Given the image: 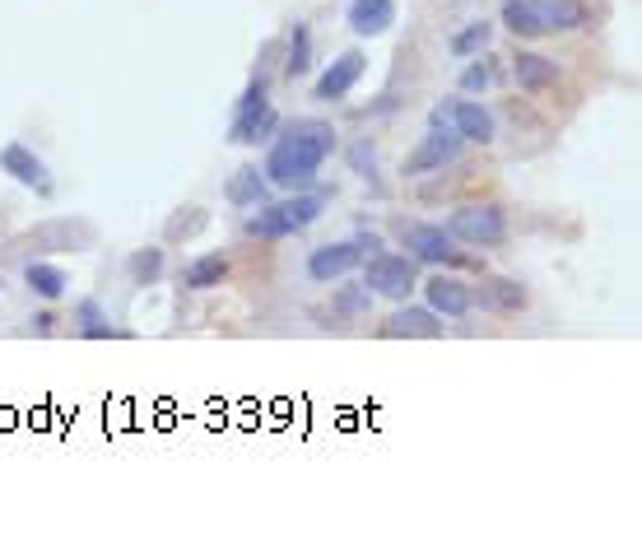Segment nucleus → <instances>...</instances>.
Returning <instances> with one entry per match:
<instances>
[{
	"label": "nucleus",
	"mask_w": 642,
	"mask_h": 554,
	"mask_svg": "<svg viewBox=\"0 0 642 554\" xmlns=\"http://www.w3.org/2000/svg\"><path fill=\"white\" fill-rule=\"evenodd\" d=\"M0 168L14 177V182H24L33 187L38 196H52V173H47V163L24 145V140H10V145H0Z\"/></svg>",
	"instance_id": "f8f14e48"
},
{
	"label": "nucleus",
	"mask_w": 642,
	"mask_h": 554,
	"mask_svg": "<svg viewBox=\"0 0 642 554\" xmlns=\"http://www.w3.org/2000/svg\"><path fill=\"white\" fill-rule=\"evenodd\" d=\"M349 163H354V173L359 177H373L377 182V149L368 145V140H359V145L349 149Z\"/></svg>",
	"instance_id": "bb28decb"
},
{
	"label": "nucleus",
	"mask_w": 642,
	"mask_h": 554,
	"mask_svg": "<svg viewBox=\"0 0 642 554\" xmlns=\"http://www.w3.org/2000/svg\"><path fill=\"white\" fill-rule=\"evenodd\" d=\"M489 38H494V24H489V19H470L461 33H452V56H461V61H466V56L484 52V47H489Z\"/></svg>",
	"instance_id": "5701e85b"
},
{
	"label": "nucleus",
	"mask_w": 642,
	"mask_h": 554,
	"mask_svg": "<svg viewBox=\"0 0 642 554\" xmlns=\"http://www.w3.org/2000/svg\"><path fill=\"white\" fill-rule=\"evenodd\" d=\"M126 271H131L135 284H154L163 275V247H145V252H135V257L126 261Z\"/></svg>",
	"instance_id": "393cba45"
},
{
	"label": "nucleus",
	"mask_w": 642,
	"mask_h": 554,
	"mask_svg": "<svg viewBox=\"0 0 642 554\" xmlns=\"http://www.w3.org/2000/svg\"><path fill=\"white\" fill-rule=\"evenodd\" d=\"M461 149H466V140L452 131V122H447V112L433 108L428 112V131L424 140H419V149L405 159V177H424V173H442V168H452L456 159H461Z\"/></svg>",
	"instance_id": "20e7f679"
},
{
	"label": "nucleus",
	"mask_w": 642,
	"mask_h": 554,
	"mask_svg": "<svg viewBox=\"0 0 642 554\" xmlns=\"http://www.w3.org/2000/svg\"><path fill=\"white\" fill-rule=\"evenodd\" d=\"M0 289H5V275H0Z\"/></svg>",
	"instance_id": "c85d7f7f"
},
{
	"label": "nucleus",
	"mask_w": 642,
	"mask_h": 554,
	"mask_svg": "<svg viewBox=\"0 0 642 554\" xmlns=\"http://www.w3.org/2000/svg\"><path fill=\"white\" fill-rule=\"evenodd\" d=\"M75 322H80V336L84 340H112V336H126V331H117V326L107 322V312L98 298H84L80 308H75Z\"/></svg>",
	"instance_id": "aec40b11"
},
{
	"label": "nucleus",
	"mask_w": 642,
	"mask_h": 554,
	"mask_svg": "<svg viewBox=\"0 0 642 554\" xmlns=\"http://www.w3.org/2000/svg\"><path fill=\"white\" fill-rule=\"evenodd\" d=\"M363 289L382 298H410L419 289V261L415 257H391V252H373L363 257Z\"/></svg>",
	"instance_id": "423d86ee"
},
{
	"label": "nucleus",
	"mask_w": 642,
	"mask_h": 554,
	"mask_svg": "<svg viewBox=\"0 0 642 554\" xmlns=\"http://www.w3.org/2000/svg\"><path fill=\"white\" fill-rule=\"evenodd\" d=\"M224 196L233 205H242V210H256V205H266L270 201V177L261 173V168H238V173L228 177V187H224Z\"/></svg>",
	"instance_id": "dca6fc26"
},
{
	"label": "nucleus",
	"mask_w": 642,
	"mask_h": 554,
	"mask_svg": "<svg viewBox=\"0 0 642 554\" xmlns=\"http://www.w3.org/2000/svg\"><path fill=\"white\" fill-rule=\"evenodd\" d=\"M438 108L447 112L452 131L466 140V145H494L498 122H494V112L484 108V103H475V98H447V103H438Z\"/></svg>",
	"instance_id": "1a4fd4ad"
},
{
	"label": "nucleus",
	"mask_w": 642,
	"mask_h": 554,
	"mask_svg": "<svg viewBox=\"0 0 642 554\" xmlns=\"http://www.w3.org/2000/svg\"><path fill=\"white\" fill-rule=\"evenodd\" d=\"M424 284V308H433L438 317H447V322H461L470 308H475V289L470 284H461L456 275H433V280H419Z\"/></svg>",
	"instance_id": "9d476101"
},
{
	"label": "nucleus",
	"mask_w": 642,
	"mask_h": 554,
	"mask_svg": "<svg viewBox=\"0 0 642 554\" xmlns=\"http://www.w3.org/2000/svg\"><path fill=\"white\" fill-rule=\"evenodd\" d=\"M382 336H405V340H438L442 336V322L433 308H401L396 317H391L387 326H382Z\"/></svg>",
	"instance_id": "2eb2a0df"
},
{
	"label": "nucleus",
	"mask_w": 642,
	"mask_h": 554,
	"mask_svg": "<svg viewBox=\"0 0 642 554\" xmlns=\"http://www.w3.org/2000/svg\"><path fill=\"white\" fill-rule=\"evenodd\" d=\"M447 233L466 247H498V243H508V210L498 201L461 205V210H452V219H447Z\"/></svg>",
	"instance_id": "39448f33"
},
{
	"label": "nucleus",
	"mask_w": 642,
	"mask_h": 554,
	"mask_svg": "<svg viewBox=\"0 0 642 554\" xmlns=\"http://www.w3.org/2000/svg\"><path fill=\"white\" fill-rule=\"evenodd\" d=\"M489 84H494V66H489V61H470V66L461 70V89H466V94H484Z\"/></svg>",
	"instance_id": "a878e982"
},
{
	"label": "nucleus",
	"mask_w": 642,
	"mask_h": 554,
	"mask_svg": "<svg viewBox=\"0 0 642 554\" xmlns=\"http://www.w3.org/2000/svg\"><path fill=\"white\" fill-rule=\"evenodd\" d=\"M275 131H280V112L270 108V84H266V75H256V80L242 89L238 108H233L228 140H233V145H266Z\"/></svg>",
	"instance_id": "7ed1b4c3"
},
{
	"label": "nucleus",
	"mask_w": 642,
	"mask_h": 554,
	"mask_svg": "<svg viewBox=\"0 0 642 554\" xmlns=\"http://www.w3.org/2000/svg\"><path fill=\"white\" fill-rule=\"evenodd\" d=\"M354 243H359L363 257H373V252H382V238H377V233H354Z\"/></svg>",
	"instance_id": "cd10ccee"
},
{
	"label": "nucleus",
	"mask_w": 642,
	"mask_h": 554,
	"mask_svg": "<svg viewBox=\"0 0 642 554\" xmlns=\"http://www.w3.org/2000/svg\"><path fill=\"white\" fill-rule=\"evenodd\" d=\"M540 10H545V33H568V28L587 24V5L582 0H549Z\"/></svg>",
	"instance_id": "4be33fe9"
},
{
	"label": "nucleus",
	"mask_w": 642,
	"mask_h": 554,
	"mask_svg": "<svg viewBox=\"0 0 642 554\" xmlns=\"http://www.w3.org/2000/svg\"><path fill=\"white\" fill-rule=\"evenodd\" d=\"M24 284L38 298H47V303H56V298L70 294V275L61 271V266H52V261H28V266H24Z\"/></svg>",
	"instance_id": "a211bd4d"
},
{
	"label": "nucleus",
	"mask_w": 642,
	"mask_h": 554,
	"mask_svg": "<svg viewBox=\"0 0 642 554\" xmlns=\"http://www.w3.org/2000/svg\"><path fill=\"white\" fill-rule=\"evenodd\" d=\"M359 261H363V252L354 238L349 243H321V247H312L308 275H312V284H335V280H345L349 271H359Z\"/></svg>",
	"instance_id": "9b49d317"
},
{
	"label": "nucleus",
	"mask_w": 642,
	"mask_h": 554,
	"mask_svg": "<svg viewBox=\"0 0 642 554\" xmlns=\"http://www.w3.org/2000/svg\"><path fill=\"white\" fill-rule=\"evenodd\" d=\"M512 80H517V89H526V94H545L549 84L559 80V61L545 52H517L512 56Z\"/></svg>",
	"instance_id": "ddd939ff"
},
{
	"label": "nucleus",
	"mask_w": 642,
	"mask_h": 554,
	"mask_svg": "<svg viewBox=\"0 0 642 554\" xmlns=\"http://www.w3.org/2000/svg\"><path fill=\"white\" fill-rule=\"evenodd\" d=\"M228 280V257H219V252H205V257H196L182 271V289H219V284Z\"/></svg>",
	"instance_id": "6ab92c4d"
},
{
	"label": "nucleus",
	"mask_w": 642,
	"mask_h": 554,
	"mask_svg": "<svg viewBox=\"0 0 642 554\" xmlns=\"http://www.w3.org/2000/svg\"><path fill=\"white\" fill-rule=\"evenodd\" d=\"M308 66H312V33L308 24H294L289 28V47H284V75L298 80V75H308Z\"/></svg>",
	"instance_id": "412c9836"
},
{
	"label": "nucleus",
	"mask_w": 642,
	"mask_h": 554,
	"mask_svg": "<svg viewBox=\"0 0 642 554\" xmlns=\"http://www.w3.org/2000/svg\"><path fill=\"white\" fill-rule=\"evenodd\" d=\"M335 154V126L321 117H294L280 122V131L270 136V154L261 173L270 177V187L284 191H308L317 187V173Z\"/></svg>",
	"instance_id": "f257e3e1"
},
{
	"label": "nucleus",
	"mask_w": 642,
	"mask_h": 554,
	"mask_svg": "<svg viewBox=\"0 0 642 554\" xmlns=\"http://www.w3.org/2000/svg\"><path fill=\"white\" fill-rule=\"evenodd\" d=\"M401 243L405 257L424 261V266H461V252H456V238L442 224H401Z\"/></svg>",
	"instance_id": "0eeeda50"
},
{
	"label": "nucleus",
	"mask_w": 642,
	"mask_h": 554,
	"mask_svg": "<svg viewBox=\"0 0 642 554\" xmlns=\"http://www.w3.org/2000/svg\"><path fill=\"white\" fill-rule=\"evenodd\" d=\"M396 24V0H349V28L359 38H382Z\"/></svg>",
	"instance_id": "4468645a"
},
{
	"label": "nucleus",
	"mask_w": 642,
	"mask_h": 554,
	"mask_svg": "<svg viewBox=\"0 0 642 554\" xmlns=\"http://www.w3.org/2000/svg\"><path fill=\"white\" fill-rule=\"evenodd\" d=\"M326 191H294L289 201H266L256 205L252 215H247V224H242V233L247 238H261V243H280V238H294V233L312 229L321 219V210H326Z\"/></svg>",
	"instance_id": "f03ea898"
},
{
	"label": "nucleus",
	"mask_w": 642,
	"mask_h": 554,
	"mask_svg": "<svg viewBox=\"0 0 642 554\" xmlns=\"http://www.w3.org/2000/svg\"><path fill=\"white\" fill-rule=\"evenodd\" d=\"M484 303L494 312H517L526 308V289L517 280H489L484 284Z\"/></svg>",
	"instance_id": "b1692460"
},
{
	"label": "nucleus",
	"mask_w": 642,
	"mask_h": 554,
	"mask_svg": "<svg viewBox=\"0 0 642 554\" xmlns=\"http://www.w3.org/2000/svg\"><path fill=\"white\" fill-rule=\"evenodd\" d=\"M545 0H503V28L512 38H545Z\"/></svg>",
	"instance_id": "f3484780"
},
{
	"label": "nucleus",
	"mask_w": 642,
	"mask_h": 554,
	"mask_svg": "<svg viewBox=\"0 0 642 554\" xmlns=\"http://www.w3.org/2000/svg\"><path fill=\"white\" fill-rule=\"evenodd\" d=\"M363 70H368V56H363L359 47H349V52H340L331 66L317 75L312 98H317V103H340V98H349V89L363 80Z\"/></svg>",
	"instance_id": "6e6552de"
}]
</instances>
